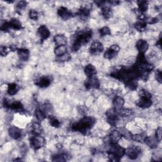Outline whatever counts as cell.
Returning <instances> with one entry per match:
<instances>
[{"label": "cell", "mask_w": 162, "mask_h": 162, "mask_svg": "<svg viewBox=\"0 0 162 162\" xmlns=\"http://www.w3.org/2000/svg\"><path fill=\"white\" fill-rule=\"evenodd\" d=\"M92 30L89 28H85L78 32L74 36L73 39L72 45V51H77L82 46L87 44L92 38Z\"/></svg>", "instance_id": "cell-1"}, {"label": "cell", "mask_w": 162, "mask_h": 162, "mask_svg": "<svg viewBox=\"0 0 162 162\" xmlns=\"http://www.w3.org/2000/svg\"><path fill=\"white\" fill-rule=\"evenodd\" d=\"M96 123L94 118L89 116H84L77 122H76L72 125V130L78 131L84 135H86L90 131V129L94 126Z\"/></svg>", "instance_id": "cell-2"}, {"label": "cell", "mask_w": 162, "mask_h": 162, "mask_svg": "<svg viewBox=\"0 0 162 162\" xmlns=\"http://www.w3.org/2000/svg\"><path fill=\"white\" fill-rule=\"evenodd\" d=\"M45 139L41 136H33L30 139V145L34 150H38L44 146Z\"/></svg>", "instance_id": "cell-3"}, {"label": "cell", "mask_w": 162, "mask_h": 162, "mask_svg": "<svg viewBox=\"0 0 162 162\" xmlns=\"http://www.w3.org/2000/svg\"><path fill=\"white\" fill-rule=\"evenodd\" d=\"M141 153V149L139 146H131L125 149V154L127 156L131 159H137Z\"/></svg>", "instance_id": "cell-4"}, {"label": "cell", "mask_w": 162, "mask_h": 162, "mask_svg": "<svg viewBox=\"0 0 162 162\" xmlns=\"http://www.w3.org/2000/svg\"><path fill=\"white\" fill-rule=\"evenodd\" d=\"M107 120L111 126H115L118 121V115L114 108H111L106 113Z\"/></svg>", "instance_id": "cell-5"}, {"label": "cell", "mask_w": 162, "mask_h": 162, "mask_svg": "<svg viewBox=\"0 0 162 162\" xmlns=\"http://www.w3.org/2000/svg\"><path fill=\"white\" fill-rule=\"evenodd\" d=\"M52 81L51 76H41L36 79L34 82L36 86L41 88H46L50 86Z\"/></svg>", "instance_id": "cell-6"}, {"label": "cell", "mask_w": 162, "mask_h": 162, "mask_svg": "<svg viewBox=\"0 0 162 162\" xmlns=\"http://www.w3.org/2000/svg\"><path fill=\"white\" fill-rule=\"evenodd\" d=\"M108 152L112 153L121 158L122 156H123L125 155V149L123 148H122L121 146L118 144V143L110 144V149H109Z\"/></svg>", "instance_id": "cell-7"}, {"label": "cell", "mask_w": 162, "mask_h": 162, "mask_svg": "<svg viewBox=\"0 0 162 162\" xmlns=\"http://www.w3.org/2000/svg\"><path fill=\"white\" fill-rule=\"evenodd\" d=\"M119 51H120V47L117 44L112 45L105 52L104 58L108 60L113 59L117 55Z\"/></svg>", "instance_id": "cell-8"}, {"label": "cell", "mask_w": 162, "mask_h": 162, "mask_svg": "<svg viewBox=\"0 0 162 162\" xmlns=\"http://www.w3.org/2000/svg\"><path fill=\"white\" fill-rule=\"evenodd\" d=\"M85 87L87 89H99L100 87V83L98 79L95 76L88 78V79L86 81Z\"/></svg>", "instance_id": "cell-9"}, {"label": "cell", "mask_w": 162, "mask_h": 162, "mask_svg": "<svg viewBox=\"0 0 162 162\" xmlns=\"http://www.w3.org/2000/svg\"><path fill=\"white\" fill-rule=\"evenodd\" d=\"M103 50H104L103 46L100 42L94 41L91 44L89 48V52L91 55H97L102 53Z\"/></svg>", "instance_id": "cell-10"}, {"label": "cell", "mask_w": 162, "mask_h": 162, "mask_svg": "<svg viewBox=\"0 0 162 162\" xmlns=\"http://www.w3.org/2000/svg\"><path fill=\"white\" fill-rule=\"evenodd\" d=\"M8 134L13 139H19L22 136V132L20 128L15 126H11L8 128Z\"/></svg>", "instance_id": "cell-11"}, {"label": "cell", "mask_w": 162, "mask_h": 162, "mask_svg": "<svg viewBox=\"0 0 162 162\" xmlns=\"http://www.w3.org/2000/svg\"><path fill=\"white\" fill-rule=\"evenodd\" d=\"M58 16L63 20H67L72 17L71 12L66 7H60L57 11Z\"/></svg>", "instance_id": "cell-12"}, {"label": "cell", "mask_w": 162, "mask_h": 162, "mask_svg": "<svg viewBox=\"0 0 162 162\" xmlns=\"http://www.w3.org/2000/svg\"><path fill=\"white\" fill-rule=\"evenodd\" d=\"M136 47L139 51V53L144 54L149 48V44L146 40L139 39L136 44Z\"/></svg>", "instance_id": "cell-13"}, {"label": "cell", "mask_w": 162, "mask_h": 162, "mask_svg": "<svg viewBox=\"0 0 162 162\" xmlns=\"http://www.w3.org/2000/svg\"><path fill=\"white\" fill-rule=\"evenodd\" d=\"M71 158V155L67 151H65L60 154H55L53 156V161H65Z\"/></svg>", "instance_id": "cell-14"}, {"label": "cell", "mask_w": 162, "mask_h": 162, "mask_svg": "<svg viewBox=\"0 0 162 162\" xmlns=\"http://www.w3.org/2000/svg\"><path fill=\"white\" fill-rule=\"evenodd\" d=\"M38 34L42 40L47 39L50 36V32L46 25H41L38 30Z\"/></svg>", "instance_id": "cell-15"}, {"label": "cell", "mask_w": 162, "mask_h": 162, "mask_svg": "<svg viewBox=\"0 0 162 162\" xmlns=\"http://www.w3.org/2000/svg\"><path fill=\"white\" fill-rule=\"evenodd\" d=\"M86 6L84 5L82 6L78 12V15L82 18V19H86L87 18L89 15H90V10L91 8V7L90 5H86Z\"/></svg>", "instance_id": "cell-16"}, {"label": "cell", "mask_w": 162, "mask_h": 162, "mask_svg": "<svg viewBox=\"0 0 162 162\" xmlns=\"http://www.w3.org/2000/svg\"><path fill=\"white\" fill-rule=\"evenodd\" d=\"M9 109H10L11 110H13L15 112L20 113H26V111L24 109L23 105L20 102H15L13 103H10Z\"/></svg>", "instance_id": "cell-17"}, {"label": "cell", "mask_w": 162, "mask_h": 162, "mask_svg": "<svg viewBox=\"0 0 162 162\" xmlns=\"http://www.w3.org/2000/svg\"><path fill=\"white\" fill-rule=\"evenodd\" d=\"M159 141L156 138V137H152V136H146L144 143H146V145H148L149 148L154 149L157 148L158 145V143Z\"/></svg>", "instance_id": "cell-18"}, {"label": "cell", "mask_w": 162, "mask_h": 162, "mask_svg": "<svg viewBox=\"0 0 162 162\" xmlns=\"http://www.w3.org/2000/svg\"><path fill=\"white\" fill-rule=\"evenodd\" d=\"M43 132L41 125L38 122H34L31 125V133L34 136H41Z\"/></svg>", "instance_id": "cell-19"}, {"label": "cell", "mask_w": 162, "mask_h": 162, "mask_svg": "<svg viewBox=\"0 0 162 162\" xmlns=\"http://www.w3.org/2000/svg\"><path fill=\"white\" fill-rule=\"evenodd\" d=\"M125 103L124 99L122 96H116L115 98L113 99V105L114 107V109L115 110H119L122 108H123Z\"/></svg>", "instance_id": "cell-20"}, {"label": "cell", "mask_w": 162, "mask_h": 162, "mask_svg": "<svg viewBox=\"0 0 162 162\" xmlns=\"http://www.w3.org/2000/svg\"><path fill=\"white\" fill-rule=\"evenodd\" d=\"M153 105V101L152 99H149V98H140L139 100L138 101L137 105L143 109H146L148 108L151 105Z\"/></svg>", "instance_id": "cell-21"}, {"label": "cell", "mask_w": 162, "mask_h": 162, "mask_svg": "<svg viewBox=\"0 0 162 162\" xmlns=\"http://www.w3.org/2000/svg\"><path fill=\"white\" fill-rule=\"evenodd\" d=\"M122 138V134L118 131H113L109 136V141L110 144H117Z\"/></svg>", "instance_id": "cell-22"}, {"label": "cell", "mask_w": 162, "mask_h": 162, "mask_svg": "<svg viewBox=\"0 0 162 162\" xmlns=\"http://www.w3.org/2000/svg\"><path fill=\"white\" fill-rule=\"evenodd\" d=\"M17 55L20 60L27 61L30 56V52L27 49L21 48L17 50Z\"/></svg>", "instance_id": "cell-23"}, {"label": "cell", "mask_w": 162, "mask_h": 162, "mask_svg": "<svg viewBox=\"0 0 162 162\" xmlns=\"http://www.w3.org/2000/svg\"><path fill=\"white\" fill-rule=\"evenodd\" d=\"M53 40L56 46L66 45L67 43V38L62 34H58L55 36Z\"/></svg>", "instance_id": "cell-24"}, {"label": "cell", "mask_w": 162, "mask_h": 162, "mask_svg": "<svg viewBox=\"0 0 162 162\" xmlns=\"http://www.w3.org/2000/svg\"><path fill=\"white\" fill-rule=\"evenodd\" d=\"M84 73L86 76L87 77V78L95 76L97 74L96 69L94 65H92L88 64L84 69Z\"/></svg>", "instance_id": "cell-25"}, {"label": "cell", "mask_w": 162, "mask_h": 162, "mask_svg": "<svg viewBox=\"0 0 162 162\" xmlns=\"http://www.w3.org/2000/svg\"><path fill=\"white\" fill-rule=\"evenodd\" d=\"M101 8H102V15L105 19H108L112 16L113 13H112V10L110 6L105 5Z\"/></svg>", "instance_id": "cell-26"}, {"label": "cell", "mask_w": 162, "mask_h": 162, "mask_svg": "<svg viewBox=\"0 0 162 162\" xmlns=\"http://www.w3.org/2000/svg\"><path fill=\"white\" fill-rule=\"evenodd\" d=\"M116 112L118 116H120L122 117H129L132 115L133 113V111L131 109L124 108H122L119 110H116Z\"/></svg>", "instance_id": "cell-27"}, {"label": "cell", "mask_w": 162, "mask_h": 162, "mask_svg": "<svg viewBox=\"0 0 162 162\" xmlns=\"http://www.w3.org/2000/svg\"><path fill=\"white\" fill-rule=\"evenodd\" d=\"M9 23H10V25L11 29H13L17 30H21L22 29V23L17 18H12L10 20Z\"/></svg>", "instance_id": "cell-28"}, {"label": "cell", "mask_w": 162, "mask_h": 162, "mask_svg": "<svg viewBox=\"0 0 162 162\" xmlns=\"http://www.w3.org/2000/svg\"><path fill=\"white\" fill-rule=\"evenodd\" d=\"M19 90V86L15 83H12L9 84L8 85V88H7V93L10 96H13L15 95Z\"/></svg>", "instance_id": "cell-29"}, {"label": "cell", "mask_w": 162, "mask_h": 162, "mask_svg": "<svg viewBox=\"0 0 162 162\" xmlns=\"http://www.w3.org/2000/svg\"><path fill=\"white\" fill-rule=\"evenodd\" d=\"M67 48L66 45L58 46H56V48L55 49L54 53L56 56H57L58 57H60L65 54L67 53Z\"/></svg>", "instance_id": "cell-30"}, {"label": "cell", "mask_w": 162, "mask_h": 162, "mask_svg": "<svg viewBox=\"0 0 162 162\" xmlns=\"http://www.w3.org/2000/svg\"><path fill=\"white\" fill-rule=\"evenodd\" d=\"M35 116L37 118V119L39 121H42L46 118L47 117L45 112L43 111V110L41 108V107H38L36 108L35 110Z\"/></svg>", "instance_id": "cell-31"}, {"label": "cell", "mask_w": 162, "mask_h": 162, "mask_svg": "<svg viewBox=\"0 0 162 162\" xmlns=\"http://www.w3.org/2000/svg\"><path fill=\"white\" fill-rule=\"evenodd\" d=\"M138 9L139 10V11L144 13L148 9L149 2L147 1H138Z\"/></svg>", "instance_id": "cell-32"}, {"label": "cell", "mask_w": 162, "mask_h": 162, "mask_svg": "<svg viewBox=\"0 0 162 162\" xmlns=\"http://www.w3.org/2000/svg\"><path fill=\"white\" fill-rule=\"evenodd\" d=\"M124 84L127 88L132 91L136 90L138 87V82H137V81H135V80H131V81H127Z\"/></svg>", "instance_id": "cell-33"}, {"label": "cell", "mask_w": 162, "mask_h": 162, "mask_svg": "<svg viewBox=\"0 0 162 162\" xmlns=\"http://www.w3.org/2000/svg\"><path fill=\"white\" fill-rule=\"evenodd\" d=\"M48 118H49V122H50V125L53 127H55V128H58L60 127V121L54 116L50 115L48 116Z\"/></svg>", "instance_id": "cell-34"}, {"label": "cell", "mask_w": 162, "mask_h": 162, "mask_svg": "<svg viewBox=\"0 0 162 162\" xmlns=\"http://www.w3.org/2000/svg\"><path fill=\"white\" fill-rule=\"evenodd\" d=\"M134 28L139 32H144L147 28V24L144 22H138L134 24Z\"/></svg>", "instance_id": "cell-35"}, {"label": "cell", "mask_w": 162, "mask_h": 162, "mask_svg": "<svg viewBox=\"0 0 162 162\" xmlns=\"http://www.w3.org/2000/svg\"><path fill=\"white\" fill-rule=\"evenodd\" d=\"M139 96L140 98L152 99L151 94L148 90H146L145 89H142L139 91Z\"/></svg>", "instance_id": "cell-36"}, {"label": "cell", "mask_w": 162, "mask_h": 162, "mask_svg": "<svg viewBox=\"0 0 162 162\" xmlns=\"http://www.w3.org/2000/svg\"><path fill=\"white\" fill-rule=\"evenodd\" d=\"M146 136L143 134H138L132 136V140L135 141L138 143H144Z\"/></svg>", "instance_id": "cell-37"}, {"label": "cell", "mask_w": 162, "mask_h": 162, "mask_svg": "<svg viewBox=\"0 0 162 162\" xmlns=\"http://www.w3.org/2000/svg\"><path fill=\"white\" fill-rule=\"evenodd\" d=\"M100 34L101 36H105L111 34V30L108 27H103L100 30Z\"/></svg>", "instance_id": "cell-38"}, {"label": "cell", "mask_w": 162, "mask_h": 162, "mask_svg": "<svg viewBox=\"0 0 162 162\" xmlns=\"http://www.w3.org/2000/svg\"><path fill=\"white\" fill-rule=\"evenodd\" d=\"M29 15L30 18L33 20L36 21L38 19V17H39L38 13L34 10H30L29 12Z\"/></svg>", "instance_id": "cell-39"}, {"label": "cell", "mask_w": 162, "mask_h": 162, "mask_svg": "<svg viewBox=\"0 0 162 162\" xmlns=\"http://www.w3.org/2000/svg\"><path fill=\"white\" fill-rule=\"evenodd\" d=\"M10 51H11L9 47L2 46H1V48H0V54H1L2 56H6L9 53Z\"/></svg>", "instance_id": "cell-40"}, {"label": "cell", "mask_w": 162, "mask_h": 162, "mask_svg": "<svg viewBox=\"0 0 162 162\" xmlns=\"http://www.w3.org/2000/svg\"><path fill=\"white\" fill-rule=\"evenodd\" d=\"M108 159L110 161H113V162H118V161H120V158L117 156V155L112 153H110L108 152Z\"/></svg>", "instance_id": "cell-41"}, {"label": "cell", "mask_w": 162, "mask_h": 162, "mask_svg": "<svg viewBox=\"0 0 162 162\" xmlns=\"http://www.w3.org/2000/svg\"><path fill=\"white\" fill-rule=\"evenodd\" d=\"M71 59V56L70 55V54H69L68 53H66L65 55L58 57V60L61 61V62H64V61H67L69 60H70Z\"/></svg>", "instance_id": "cell-42"}, {"label": "cell", "mask_w": 162, "mask_h": 162, "mask_svg": "<svg viewBox=\"0 0 162 162\" xmlns=\"http://www.w3.org/2000/svg\"><path fill=\"white\" fill-rule=\"evenodd\" d=\"M10 29H11L10 25V23L9 22H7L5 21L3 24H2V26H1V30L5 32H8V30H10Z\"/></svg>", "instance_id": "cell-43"}, {"label": "cell", "mask_w": 162, "mask_h": 162, "mask_svg": "<svg viewBox=\"0 0 162 162\" xmlns=\"http://www.w3.org/2000/svg\"><path fill=\"white\" fill-rule=\"evenodd\" d=\"M27 2L25 1H20L18 2L16 5V8L18 10H22L27 7Z\"/></svg>", "instance_id": "cell-44"}, {"label": "cell", "mask_w": 162, "mask_h": 162, "mask_svg": "<svg viewBox=\"0 0 162 162\" xmlns=\"http://www.w3.org/2000/svg\"><path fill=\"white\" fill-rule=\"evenodd\" d=\"M77 110L79 114L82 115H86L87 112V108L85 106H79L77 107Z\"/></svg>", "instance_id": "cell-45"}, {"label": "cell", "mask_w": 162, "mask_h": 162, "mask_svg": "<svg viewBox=\"0 0 162 162\" xmlns=\"http://www.w3.org/2000/svg\"><path fill=\"white\" fill-rule=\"evenodd\" d=\"M155 137L160 142L161 139V127H159L155 131Z\"/></svg>", "instance_id": "cell-46"}, {"label": "cell", "mask_w": 162, "mask_h": 162, "mask_svg": "<svg viewBox=\"0 0 162 162\" xmlns=\"http://www.w3.org/2000/svg\"><path fill=\"white\" fill-rule=\"evenodd\" d=\"M154 76L156 79V81L159 83H161L162 78H161V72L159 70H156L154 72Z\"/></svg>", "instance_id": "cell-47"}, {"label": "cell", "mask_w": 162, "mask_h": 162, "mask_svg": "<svg viewBox=\"0 0 162 162\" xmlns=\"http://www.w3.org/2000/svg\"><path fill=\"white\" fill-rule=\"evenodd\" d=\"M108 3L110 5H112L113 6H117V5H118L120 2L119 1H110V2H108Z\"/></svg>", "instance_id": "cell-48"}, {"label": "cell", "mask_w": 162, "mask_h": 162, "mask_svg": "<svg viewBox=\"0 0 162 162\" xmlns=\"http://www.w3.org/2000/svg\"><path fill=\"white\" fill-rule=\"evenodd\" d=\"M9 48H10L11 51H17L18 50L16 45H11L9 46Z\"/></svg>", "instance_id": "cell-49"}, {"label": "cell", "mask_w": 162, "mask_h": 162, "mask_svg": "<svg viewBox=\"0 0 162 162\" xmlns=\"http://www.w3.org/2000/svg\"><path fill=\"white\" fill-rule=\"evenodd\" d=\"M161 36H160V38H159V39L157 41V42H156V46L157 47H158L159 49H161Z\"/></svg>", "instance_id": "cell-50"}, {"label": "cell", "mask_w": 162, "mask_h": 162, "mask_svg": "<svg viewBox=\"0 0 162 162\" xmlns=\"http://www.w3.org/2000/svg\"><path fill=\"white\" fill-rule=\"evenodd\" d=\"M62 148H63V146H62L61 144L58 143V144H56V148H57L58 150H61V149H62Z\"/></svg>", "instance_id": "cell-51"}]
</instances>
